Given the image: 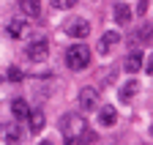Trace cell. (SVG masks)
I'll use <instances>...</instances> for the list:
<instances>
[{"instance_id":"1","label":"cell","mask_w":153,"mask_h":145,"mask_svg":"<svg viewBox=\"0 0 153 145\" xmlns=\"http://www.w3.org/2000/svg\"><path fill=\"white\" fill-rule=\"evenodd\" d=\"M85 129H88V126H85V118H82L79 112H66V115L60 118V132H63L66 145H76Z\"/></svg>"},{"instance_id":"2","label":"cell","mask_w":153,"mask_h":145,"mask_svg":"<svg viewBox=\"0 0 153 145\" xmlns=\"http://www.w3.org/2000/svg\"><path fill=\"white\" fill-rule=\"evenodd\" d=\"M66 66H68L71 71L88 68V66H90V49H88V44H71V47L66 49Z\"/></svg>"},{"instance_id":"3","label":"cell","mask_w":153,"mask_h":145,"mask_svg":"<svg viewBox=\"0 0 153 145\" xmlns=\"http://www.w3.org/2000/svg\"><path fill=\"white\" fill-rule=\"evenodd\" d=\"M79 110L82 112H90V110H99V101H101V96H99V88H93V85H85L82 90H79Z\"/></svg>"},{"instance_id":"4","label":"cell","mask_w":153,"mask_h":145,"mask_svg":"<svg viewBox=\"0 0 153 145\" xmlns=\"http://www.w3.org/2000/svg\"><path fill=\"white\" fill-rule=\"evenodd\" d=\"M25 55H27V60H33V63H44L47 55H49L47 39H33V41L27 44V49H25Z\"/></svg>"},{"instance_id":"5","label":"cell","mask_w":153,"mask_h":145,"mask_svg":"<svg viewBox=\"0 0 153 145\" xmlns=\"http://www.w3.org/2000/svg\"><path fill=\"white\" fill-rule=\"evenodd\" d=\"M68 36H71V39H88V33H90V22L88 19H68L66 22V28H63Z\"/></svg>"},{"instance_id":"6","label":"cell","mask_w":153,"mask_h":145,"mask_svg":"<svg viewBox=\"0 0 153 145\" xmlns=\"http://www.w3.org/2000/svg\"><path fill=\"white\" fill-rule=\"evenodd\" d=\"M118 41H120V36L115 33V30H107V33L101 36V41H99V52H101V55H109L112 47L118 44Z\"/></svg>"},{"instance_id":"7","label":"cell","mask_w":153,"mask_h":145,"mask_svg":"<svg viewBox=\"0 0 153 145\" xmlns=\"http://www.w3.org/2000/svg\"><path fill=\"white\" fill-rule=\"evenodd\" d=\"M142 63H145V58H142V52H131V55L126 58V63H123V68L128 71V74H137V71L142 68Z\"/></svg>"},{"instance_id":"8","label":"cell","mask_w":153,"mask_h":145,"mask_svg":"<svg viewBox=\"0 0 153 145\" xmlns=\"http://www.w3.org/2000/svg\"><path fill=\"white\" fill-rule=\"evenodd\" d=\"M3 137H6L8 145H19V140H22V129H19V123L3 126Z\"/></svg>"},{"instance_id":"9","label":"cell","mask_w":153,"mask_h":145,"mask_svg":"<svg viewBox=\"0 0 153 145\" xmlns=\"http://www.w3.org/2000/svg\"><path fill=\"white\" fill-rule=\"evenodd\" d=\"M27 118H30V132H41L44 123H47V118H44L41 110H27Z\"/></svg>"},{"instance_id":"10","label":"cell","mask_w":153,"mask_h":145,"mask_svg":"<svg viewBox=\"0 0 153 145\" xmlns=\"http://www.w3.org/2000/svg\"><path fill=\"white\" fill-rule=\"evenodd\" d=\"M115 22H118V25H128L131 22V8L126 3H118V6H115Z\"/></svg>"},{"instance_id":"11","label":"cell","mask_w":153,"mask_h":145,"mask_svg":"<svg viewBox=\"0 0 153 145\" xmlns=\"http://www.w3.org/2000/svg\"><path fill=\"white\" fill-rule=\"evenodd\" d=\"M19 8L27 16H38L41 14V0H19Z\"/></svg>"},{"instance_id":"12","label":"cell","mask_w":153,"mask_h":145,"mask_svg":"<svg viewBox=\"0 0 153 145\" xmlns=\"http://www.w3.org/2000/svg\"><path fill=\"white\" fill-rule=\"evenodd\" d=\"M115 120H118V112H115V107H104V110L99 112V123L101 126H115Z\"/></svg>"},{"instance_id":"13","label":"cell","mask_w":153,"mask_h":145,"mask_svg":"<svg viewBox=\"0 0 153 145\" xmlns=\"http://www.w3.org/2000/svg\"><path fill=\"white\" fill-rule=\"evenodd\" d=\"M6 30H8L11 39H22V36H25V22H22V19H11Z\"/></svg>"},{"instance_id":"14","label":"cell","mask_w":153,"mask_h":145,"mask_svg":"<svg viewBox=\"0 0 153 145\" xmlns=\"http://www.w3.org/2000/svg\"><path fill=\"white\" fill-rule=\"evenodd\" d=\"M137 90H140V82H134V80L126 82V85L120 88V99H123V101H131L134 96H137Z\"/></svg>"},{"instance_id":"15","label":"cell","mask_w":153,"mask_h":145,"mask_svg":"<svg viewBox=\"0 0 153 145\" xmlns=\"http://www.w3.org/2000/svg\"><path fill=\"white\" fill-rule=\"evenodd\" d=\"M11 112H14V118H16V120L27 118V104H25L22 99H14V101H11Z\"/></svg>"},{"instance_id":"16","label":"cell","mask_w":153,"mask_h":145,"mask_svg":"<svg viewBox=\"0 0 153 145\" xmlns=\"http://www.w3.org/2000/svg\"><path fill=\"white\" fill-rule=\"evenodd\" d=\"M52 6H55V8H60V11H68V8L76 6V0H52Z\"/></svg>"},{"instance_id":"17","label":"cell","mask_w":153,"mask_h":145,"mask_svg":"<svg viewBox=\"0 0 153 145\" xmlns=\"http://www.w3.org/2000/svg\"><path fill=\"white\" fill-rule=\"evenodd\" d=\"M8 80H11V82H19V80H22V71H19L16 66H14V68H8Z\"/></svg>"},{"instance_id":"18","label":"cell","mask_w":153,"mask_h":145,"mask_svg":"<svg viewBox=\"0 0 153 145\" xmlns=\"http://www.w3.org/2000/svg\"><path fill=\"white\" fill-rule=\"evenodd\" d=\"M140 39H142V41H148V44H150V25H145V28H142V30H140Z\"/></svg>"},{"instance_id":"19","label":"cell","mask_w":153,"mask_h":145,"mask_svg":"<svg viewBox=\"0 0 153 145\" xmlns=\"http://www.w3.org/2000/svg\"><path fill=\"white\" fill-rule=\"evenodd\" d=\"M148 8H150V0H140L137 11H140V14H148Z\"/></svg>"},{"instance_id":"20","label":"cell","mask_w":153,"mask_h":145,"mask_svg":"<svg viewBox=\"0 0 153 145\" xmlns=\"http://www.w3.org/2000/svg\"><path fill=\"white\" fill-rule=\"evenodd\" d=\"M41 145H55V142H49V140H44V142H41Z\"/></svg>"},{"instance_id":"21","label":"cell","mask_w":153,"mask_h":145,"mask_svg":"<svg viewBox=\"0 0 153 145\" xmlns=\"http://www.w3.org/2000/svg\"><path fill=\"white\" fill-rule=\"evenodd\" d=\"M0 137H3V123H0Z\"/></svg>"},{"instance_id":"22","label":"cell","mask_w":153,"mask_h":145,"mask_svg":"<svg viewBox=\"0 0 153 145\" xmlns=\"http://www.w3.org/2000/svg\"><path fill=\"white\" fill-rule=\"evenodd\" d=\"M0 82H3V77H0Z\"/></svg>"}]
</instances>
